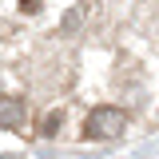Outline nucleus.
Returning a JSON list of instances; mask_svg holds the SVG:
<instances>
[{
	"mask_svg": "<svg viewBox=\"0 0 159 159\" xmlns=\"http://www.w3.org/2000/svg\"><path fill=\"white\" fill-rule=\"evenodd\" d=\"M123 127H127V116L119 107H96L84 119V135L88 139H116V135H123Z\"/></svg>",
	"mask_w": 159,
	"mask_h": 159,
	"instance_id": "f257e3e1",
	"label": "nucleus"
},
{
	"mask_svg": "<svg viewBox=\"0 0 159 159\" xmlns=\"http://www.w3.org/2000/svg\"><path fill=\"white\" fill-rule=\"evenodd\" d=\"M24 123V99L4 96L0 99V127H20Z\"/></svg>",
	"mask_w": 159,
	"mask_h": 159,
	"instance_id": "f03ea898",
	"label": "nucleus"
},
{
	"mask_svg": "<svg viewBox=\"0 0 159 159\" xmlns=\"http://www.w3.org/2000/svg\"><path fill=\"white\" fill-rule=\"evenodd\" d=\"M56 127H60V111H52V116L44 119V127H40V131H44V135H56Z\"/></svg>",
	"mask_w": 159,
	"mask_h": 159,
	"instance_id": "7ed1b4c3",
	"label": "nucleus"
}]
</instances>
